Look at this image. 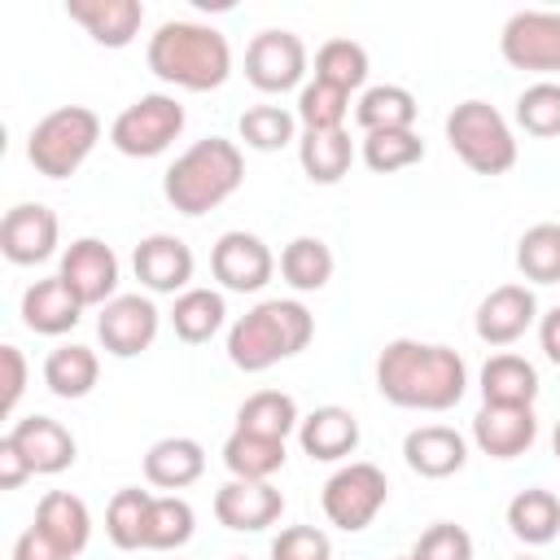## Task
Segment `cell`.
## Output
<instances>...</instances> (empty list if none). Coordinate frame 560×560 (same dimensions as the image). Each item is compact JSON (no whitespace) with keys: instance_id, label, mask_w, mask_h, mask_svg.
I'll use <instances>...</instances> for the list:
<instances>
[{"instance_id":"1","label":"cell","mask_w":560,"mask_h":560,"mask_svg":"<svg viewBox=\"0 0 560 560\" xmlns=\"http://www.w3.org/2000/svg\"><path fill=\"white\" fill-rule=\"evenodd\" d=\"M376 389L407 411H451L468 389V368L451 346L398 337L376 359Z\"/></svg>"},{"instance_id":"2","label":"cell","mask_w":560,"mask_h":560,"mask_svg":"<svg viewBox=\"0 0 560 560\" xmlns=\"http://www.w3.org/2000/svg\"><path fill=\"white\" fill-rule=\"evenodd\" d=\"M144 57H149V70L162 83H175V88H188V92H214L232 74L228 39L214 26L184 22V18L162 22L149 35V52Z\"/></svg>"},{"instance_id":"3","label":"cell","mask_w":560,"mask_h":560,"mask_svg":"<svg viewBox=\"0 0 560 560\" xmlns=\"http://www.w3.org/2000/svg\"><path fill=\"white\" fill-rule=\"evenodd\" d=\"M241 184H245V153L236 140H223V136H206L188 144L162 175L166 201L188 219L223 206Z\"/></svg>"},{"instance_id":"4","label":"cell","mask_w":560,"mask_h":560,"mask_svg":"<svg viewBox=\"0 0 560 560\" xmlns=\"http://www.w3.org/2000/svg\"><path fill=\"white\" fill-rule=\"evenodd\" d=\"M315 315L293 298H267L228 328V359L241 372H267L311 346Z\"/></svg>"},{"instance_id":"5","label":"cell","mask_w":560,"mask_h":560,"mask_svg":"<svg viewBox=\"0 0 560 560\" xmlns=\"http://www.w3.org/2000/svg\"><path fill=\"white\" fill-rule=\"evenodd\" d=\"M101 140V118L88 105H61L44 114L26 136V158L48 179H70Z\"/></svg>"},{"instance_id":"6","label":"cell","mask_w":560,"mask_h":560,"mask_svg":"<svg viewBox=\"0 0 560 560\" xmlns=\"http://www.w3.org/2000/svg\"><path fill=\"white\" fill-rule=\"evenodd\" d=\"M446 140L455 158L477 175H508L521 153L508 118L486 101H459L446 114Z\"/></svg>"},{"instance_id":"7","label":"cell","mask_w":560,"mask_h":560,"mask_svg":"<svg viewBox=\"0 0 560 560\" xmlns=\"http://www.w3.org/2000/svg\"><path fill=\"white\" fill-rule=\"evenodd\" d=\"M179 131H184V105L166 92H149L109 122V144L122 158H158L179 140Z\"/></svg>"},{"instance_id":"8","label":"cell","mask_w":560,"mask_h":560,"mask_svg":"<svg viewBox=\"0 0 560 560\" xmlns=\"http://www.w3.org/2000/svg\"><path fill=\"white\" fill-rule=\"evenodd\" d=\"M389 499V481L376 464L368 459H354L346 468H337L328 481H324V494H319V508L328 516V525L346 529V534H359L376 521V512L385 508Z\"/></svg>"},{"instance_id":"9","label":"cell","mask_w":560,"mask_h":560,"mask_svg":"<svg viewBox=\"0 0 560 560\" xmlns=\"http://www.w3.org/2000/svg\"><path fill=\"white\" fill-rule=\"evenodd\" d=\"M499 52L508 66L529 74H560V13L551 9H521L503 22Z\"/></svg>"},{"instance_id":"10","label":"cell","mask_w":560,"mask_h":560,"mask_svg":"<svg viewBox=\"0 0 560 560\" xmlns=\"http://www.w3.org/2000/svg\"><path fill=\"white\" fill-rule=\"evenodd\" d=\"M158 328H162V315H158V306H153L149 298H140V293H118V298L105 302L101 315H96V337H101V346H105L114 359H136V354H144V350L153 346Z\"/></svg>"},{"instance_id":"11","label":"cell","mask_w":560,"mask_h":560,"mask_svg":"<svg viewBox=\"0 0 560 560\" xmlns=\"http://www.w3.org/2000/svg\"><path fill=\"white\" fill-rule=\"evenodd\" d=\"M306 74V44L293 31H258L245 48V79L258 92H289Z\"/></svg>"},{"instance_id":"12","label":"cell","mask_w":560,"mask_h":560,"mask_svg":"<svg viewBox=\"0 0 560 560\" xmlns=\"http://www.w3.org/2000/svg\"><path fill=\"white\" fill-rule=\"evenodd\" d=\"M70 293L83 306H105L118 298V254L101 241V236H79L70 241V249L61 254V271H57Z\"/></svg>"},{"instance_id":"13","label":"cell","mask_w":560,"mask_h":560,"mask_svg":"<svg viewBox=\"0 0 560 560\" xmlns=\"http://www.w3.org/2000/svg\"><path fill=\"white\" fill-rule=\"evenodd\" d=\"M210 271L232 293H258L276 276V254L254 232H223L210 249Z\"/></svg>"},{"instance_id":"14","label":"cell","mask_w":560,"mask_h":560,"mask_svg":"<svg viewBox=\"0 0 560 560\" xmlns=\"http://www.w3.org/2000/svg\"><path fill=\"white\" fill-rule=\"evenodd\" d=\"M57 214L44 201H18L0 223V249L13 267H35L57 249Z\"/></svg>"},{"instance_id":"15","label":"cell","mask_w":560,"mask_h":560,"mask_svg":"<svg viewBox=\"0 0 560 560\" xmlns=\"http://www.w3.org/2000/svg\"><path fill=\"white\" fill-rule=\"evenodd\" d=\"M284 512V494L271 481H241L232 477L228 486L214 490V521L236 534H258L276 525Z\"/></svg>"},{"instance_id":"16","label":"cell","mask_w":560,"mask_h":560,"mask_svg":"<svg viewBox=\"0 0 560 560\" xmlns=\"http://www.w3.org/2000/svg\"><path fill=\"white\" fill-rule=\"evenodd\" d=\"M131 267H136V280L149 289V293H184V289H192L188 280H192V249L179 241V236H171V232H153V236H144L140 245H136V254H131Z\"/></svg>"},{"instance_id":"17","label":"cell","mask_w":560,"mask_h":560,"mask_svg":"<svg viewBox=\"0 0 560 560\" xmlns=\"http://www.w3.org/2000/svg\"><path fill=\"white\" fill-rule=\"evenodd\" d=\"M4 438L26 455L31 472H39V477L66 472V468L74 464V455H79L74 433H70L61 420H52V416H22V420L9 424Z\"/></svg>"},{"instance_id":"18","label":"cell","mask_w":560,"mask_h":560,"mask_svg":"<svg viewBox=\"0 0 560 560\" xmlns=\"http://www.w3.org/2000/svg\"><path fill=\"white\" fill-rule=\"evenodd\" d=\"M538 319V298L529 284H499L477 306V337L486 346H512Z\"/></svg>"},{"instance_id":"19","label":"cell","mask_w":560,"mask_h":560,"mask_svg":"<svg viewBox=\"0 0 560 560\" xmlns=\"http://www.w3.org/2000/svg\"><path fill=\"white\" fill-rule=\"evenodd\" d=\"M538 438V416L534 407H486L472 416V442L490 459H516L534 446Z\"/></svg>"},{"instance_id":"20","label":"cell","mask_w":560,"mask_h":560,"mask_svg":"<svg viewBox=\"0 0 560 560\" xmlns=\"http://www.w3.org/2000/svg\"><path fill=\"white\" fill-rule=\"evenodd\" d=\"M402 459H407L411 472H420L429 481H442V477H451L468 464V442L451 424H420L402 438Z\"/></svg>"},{"instance_id":"21","label":"cell","mask_w":560,"mask_h":560,"mask_svg":"<svg viewBox=\"0 0 560 560\" xmlns=\"http://www.w3.org/2000/svg\"><path fill=\"white\" fill-rule=\"evenodd\" d=\"M66 13L105 48H127L144 22L140 0H66Z\"/></svg>"},{"instance_id":"22","label":"cell","mask_w":560,"mask_h":560,"mask_svg":"<svg viewBox=\"0 0 560 560\" xmlns=\"http://www.w3.org/2000/svg\"><path fill=\"white\" fill-rule=\"evenodd\" d=\"M83 319V302L61 276H44L22 293V324L39 337H61Z\"/></svg>"},{"instance_id":"23","label":"cell","mask_w":560,"mask_h":560,"mask_svg":"<svg viewBox=\"0 0 560 560\" xmlns=\"http://www.w3.org/2000/svg\"><path fill=\"white\" fill-rule=\"evenodd\" d=\"M298 442H302V451L311 459H324V464L346 459L359 446V420L346 407H315L311 416H302Z\"/></svg>"},{"instance_id":"24","label":"cell","mask_w":560,"mask_h":560,"mask_svg":"<svg viewBox=\"0 0 560 560\" xmlns=\"http://www.w3.org/2000/svg\"><path fill=\"white\" fill-rule=\"evenodd\" d=\"M206 472V451L197 438H158L144 451V481L158 490H184Z\"/></svg>"},{"instance_id":"25","label":"cell","mask_w":560,"mask_h":560,"mask_svg":"<svg viewBox=\"0 0 560 560\" xmlns=\"http://www.w3.org/2000/svg\"><path fill=\"white\" fill-rule=\"evenodd\" d=\"M35 525L74 560L83 547H88V538H92V512H88V503L79 499V494H70V490H48L39 503H35Z\"/></svg>"},{"instance_id":"26","label":"cell","mask_w":560,"mask_h":560,"mask_svg":"<svg viewBox=\"0 0 560 560\" xmlns=\"http://www.w3.org/2000/svg\"><path fill=\"white\" fill-rule=\"evenodd\" d=\"M481 398L486 407H534L538 398V372L521 354H490L481 368Z\"/></svg>"},{"instance_id":"27","label":"cell","mask_w":560,"mask_h":560,"mask_svg":"<svg viewBox=\"0 0 560 560\" xmlns=\"http://www.w3.org/2000/svg\"><path fill=\"white\" fill-rule=\"evenodd\" d=\"M284 442L280 438H262V433H245L232 429V438L223 442V464L232 477L241 481H271L284 468Z\"/></svg>"},{"instance_id":"28","label":"cell","mask_w":560,"mask_h":560,"mask_svg":"<svg viewBox=\"0 0 560 560\" xmlns=\"http://www.w3.org/2000/svg\"><path fill=\"white\" fill-rule=\"evenodd\" d=\"M508 529L525 542V547H547L560 534V499L542 486H529L521 494H512L508 503Z\"/></svg>"},{"instance_id":"29","label":"cell","mask_w":560,"mask_h":560,"mask_svg":"<svg viewBox=\"0 0 560 560\" xmlns=\"http://www.w3.org/2000/svg\"><path fill=\"white\" fill-rule=\"evenodd\" d=\"M416 114H420V105L402 83H376L354 105L363 136L368 131H407V127H416Z\"/></svg>"},{"instance_id":"30","label":"cell","mask_w":560,"mask_h":560,"mask_svg":"<svg viewBox=\"0 0 560 560\" xmlns=\"http://www.w3.org/2000/svg\"><path fill=\"white\" fill-rule=\"evenodd\" d=\"M298 162L311 184H337V179H346V171L354 162V140L346 136V127L341 131H302Z\"/></svg>"},{"instance_id":"31","label":"cell","mask_w":560,"mask_h":560,"mask_svg":"<svg viewBox=\"0 0 560 560\" xmlns=\"http://www.w3.org/2000/svg\"><path fill=\"white\" fill-rule=\"evenodd\" d=\"M96 376H101V359H96V350H88L79 341L57 346L44 359V385L57 398H88L96 389Z\"/></svg>"},{"instance_id":"32","label":"cell","mask_w":560,"mask_h":560,"mask_svg":"<svg viewBox=\"0 0 560 560\" xmlns=\"http://www.w3.org/2000/svg\"><path fill=\"white\" fill-rule=\"evenodd\" d=\"M223 319H228V302H223V293H214V289H184V293L175 298V306H171V328H175V337L188 341V346L210 341V337L223 328Z\"/></svg>"},{"instance_id":"33","label":"cell","mask_w":560,"mask_h":560,"mask_svg":"<svg viewBox=\"0 0 560 560\" xmlns=\"http://www.w3.org/2000/svg\"><path fill=\"white\" fill-rule=\"evenodd\" d=\"M332 249L319 241V236H293L284 249H280V276L289 289L298 293H315L332 280Z\"/></svg>"},{"instance_id":"34","label":"cell","mask_w":560,"mask_h":560,"mask_svg":"<svg viewBox=\"0 0 560 560\" xmlns=\"http://www.w3.org/2000/svg\"><path fill=\"white\" fill-rule=\"evenodd\" d=\"M298 424H302L298 402H293V394H284V389H258V394H249V398L241 402V411H236V429L262 433V438H280V442H284Z\"/></svg>"},{"instance_id":"35","label":"cell","mask_w":560,"mask_h":560,"mask_svg":"<svg viewBox=\"0 0 560 560\" xmlns=\"http://www.w3.org/2000/svg\"><path fill=\"white\" fill-rule=\"evenodd\" d=\"M197 512L188 499L179 494H153L149 503V521H144V551H175L192 538Z\"/></svg>"},{"instance_id":"36","label":"cell","mask_w":560,"mask_h":560,"mask_svg":"<svg viewBox=\"0 0 560 560\" xmlns=\"http://www.w3.org/2000/svg\"><path fill=\"white\" fill-rule=\"evenodd\" d=\"M149 503L153 494L140 486H122L109 508H105V534L118 551H140L144 547V521H149Z\"/></svg>"},{"instance_id":"37","label":"cell","mask_w":560,"mask_h":560,"mask_svg":"<svg viewBox=\"0 0 560 560\" xmlns=\"http://www.w3.org/2000/svg\"><path fill=\"white\" fill-rule=\"evenodd\" d=\"M516 271L534 284L560 280V223H534L516 241Z\"/></svg>"},{"instance_id":"38","label":"cell","mask_w":560,"mask_h":560,"mask_svg":"<svg viewBox=\"0 0 560 560\" xmlns=\"http://www.w3.org/2000/svg\"><path fill=\"white\" fill-rule=\"evenodd\" d=\"M315 79L341 88L346 96L368 83V48L354 39H324L315 52Z\"/></svg>"},{"instance_id":"39","label":"cell","mask_w":560,"mask_h":560,"mask_svg":"<svg viewBox=\"0 0 560 560\" xmlns=\"http://www.w3.org/2000/svg\"><path fill=\"white\" fill-rule=\"evenodd\" d=\"M359 153H363L368 171L394 175V171H407L424 158V140L416 136V127H407V131H368Z\"/></svg>"},{"instance_id":"40","label":"cell","mask_w":560,"mask_h":560,"mask_svg":"<svg viewBox=\"0 0 560 560\" xmlns=\"http://www.w3.org/2000/svg\"><path fill=\"white\" fill-rule=\"evenodd\" d=\"M236 131H241V140H245L249 149H258V153H276V149H284V144L293 140V131H298V114H289L284 105H249V109L241 114Z\"/></svg>"},{"instance_id":"41","label":"cell","mask_w":560,"mask_h":560,"mask_svg":"<svg viewBox=\"0 0 560 560\" xmlns=\"http://www.w3.org/2000/svg\"><path fill=\"white\" fill-rule=\"evenodd\" d=\"M516 122L525 136L551 140L560 136V83L556 79H538L516 96Z\"/></svg>"},{"instance_id":"42","label":"cell","mask_w":560,"mask_h":560,"mask_svg":"<svg viewBox=\"0 0 560 560\" xmlns=\"http://www.w3.org/2000/svg\"><path fill=\"white\" fill-rule=\"evenodd\" d=\"M346 114H350V96H346L341 88H332V83L311 79V83L298 92V122H302L306 131H341Z\"/></svg>"},{"instance_id":"43","label":"cell","mask_w":560,"mask_h":560,"mask_svg":"<svg viewBox=\"0 0 560 560\" xmlns=\"http://www.w3.org/2000/svg\"><path fill=\"white\" fill-rule=\"evenodd\" d=\"M411 560H472V534L455 521H438L416 538Z\"/></svg>"},{"instance_id":"44","label":"cell","mask_w":560,"mask_h":560,"mask_svg":"<svg viewBox=\"0 0 560 560\" xmlns=\"http://www.w3.org/2000/svg\"><path fill=\"white\" fill-rule=\"evenodd\" d=\"M271 560H332V542L315 525H289L271 542Z\"/></svg>"},{"instance_id":"45","label":"cell","mask_w":560,"mask_h":560,"mask_svg":"<svg viewBox=\"0 0 560 560\" xmlns=\"http://www.w3.org/2000/svg\"><path fill=\"white\" fill-rule=\"evenodd\" d=\"M0 368H4V394H0V411L13 416V407L26 394V359L18 346H0Z\"/></svg>"},{"instance_id":"46","label":"cell","mask_w":560,"mask_h":560,"mask_svg":"<svg viewBox=\"0 0 560 560\" xmlns=\"http://www.w3.org/2000/svg\"><path fill=\"white\" fill-rule=\"evenodd\" d=\"M13 560H70L39 525H31V529H22L18 534V542H13Z\"/></svg>"},{"instance_id":"47","label":"cell","mask_w":560,"mask_h":560,"mask_svg":"<svg viewBox=\"0 0 560 560\" xmlns=\"http://www.w3.org/2000/svg\"><path fill=\"white\" fill-rule=\"evenodd\" d=\"M26 477H35L31 464H26V455L9 438H0V490H18Z\"/></svg>"},{"instance_id":"48","label":"cell","mask_w":560,"mask_h":560,"mask_svg":"<svg viewBox=\"0 0 560 560\" xmlns=\"http://www.w3.org/2000/svg\"><path fill=\"white\" fill-rule=\"evenodd\" d=\"M538 346H542V354L560 368V306H551V311L538 319Z\"/></svg>"},{"instance_id":"49","label":"cell","mask_w":560,"mask_h":560,"mask_svg":"<svg viewBox=\"0 0 560 560\" xmlns=\"http://www.w3.org/2000/svg\"><path fill=\"white\" fill-rule=\"evenodd\" d=\"M551 451H556V459H560V420H556V429H551Z\"/></svg>"},{"instance_id":"50","label":"cell","mask_w":560,"mask_h":560,"mask_svg":"<svg viewBox=\"0 0 560 560\" xmlns=\"http://www.w3.org/2000/svg\"><path fill=\"white\" fill-rule=\"evenodd\" d=\"M516 560H538V556H516Z\"/></svg>"},{"instance_id":"51","label":"cell","mask_w":560,"mask_h":560,"mask_svg":"<svg viewBox=\"0 0 560 560\" xmlns=\"http://www.w3.org/2000/svg\"><path fill=\"white\" fill-rule=\"evenodd\" d=\"M398 560H411V556H398Z\"/></svg>"},{"instance_id":"52","label":"cell","mask_w":560,"mask_h":560,"mask_svg":"<svg viewBox=\"0 0 560 560\" xmlns=\"http://www.w3.org/2000/svg\"><path fill=\"white\" fill-rule=\"evenodd\" d=\"M236 560H245V556H236Z\"/></svg>"}]
</instances>
